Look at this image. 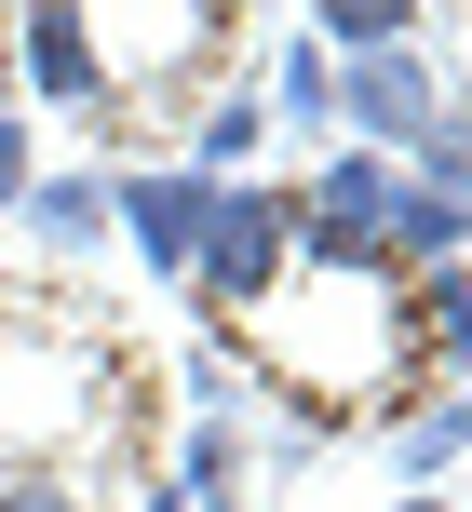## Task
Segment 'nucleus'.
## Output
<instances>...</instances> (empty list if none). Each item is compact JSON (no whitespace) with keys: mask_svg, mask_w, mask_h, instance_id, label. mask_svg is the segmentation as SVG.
I'll return each instance as SVG.
<instances>
[{"mask_svg":"<svg viewBox=\"0 0 472 512\" xmlns=\"http://www.w3.org/2000/svg\"><path fill=\"white\" fill-rule=\"evenodd\" d=\"M270 391H297V418H392L419 378V297L365 256H297V283L243 324Z\"/></svg>","mask_w":472,"mask_h":512,"instance_id":"obj_1","label":"nucleus"},{"mask_svg":"<svg viewBox=\"0 0 472 512\" xmlns=\"http://www.w3.org/2000/svg\"><path fill=\"white\" fill-rule=\"evenodd\" d=\"M297 256H311V243H297V189L243 176V189H216V230H203V270H189V283H203L216 324H257V310L297 283Z\"/></svg>","mask_w":472,"mask_h":512,"instance_id":"obj_2","label":"nucleus"},{"mask_svg":"<svg viewBox=\"0 0 472 512\" xmlns=\"http://www.w3.org/2000/svg\"><path fill=\"white\" fill-rule=\"evenodd\" d=\"M108 230L135 243V270H203V230H216V189L189 176V162H122L108 176Z\"/></svg>","mask_w":472,"mask_h":512,"instance_id":"obj_3","label":"nucleus"},{"mask_svg":"<svg viewBox=\"0 0 472 512\" xmlns=\"http://www.w3.org/2000/svg\"><path fill=\"white\" fill-rule=\"evenodd\" d=\"M324 68H338V54H324ZM432 122H446V95H432L419 41H405V54H351V68H338V149H378V162H405Z\"/></svg>","mask_w":472,"mask_h":512,"instance_id":"obj_4","label":"nucleus"},{"mask_svg":"<svg viewBox=\"0 0 472 512\" xmlns=\"http://www.w3.org/2000/svg\"><path fill=\"white\" fill-rule=\"evenodd\" d=\"M14 95L108 122V54H95V14H81V0H27L14 14Z\"/></svg>","mask_w":472,"mask_h":512,"instance_id":"obj_5","label":"nucleus"},{"mask_svg":"<svg viewBox=\"0 0 472 512\" xmlns=\"http://www.w3.org/2000/svg\"><path fill=\"white\" fill-rule=\"evenodd\" d=\"M392 189H405V162H378V149H324L311 189H297V243H311V256H365L378 216H392Z\"/></svg>","mask_w":472,"mask_h":512,"instance_id":"obj_6","label":"nucleus"},{"mask_svg":"<svg viewBox=\"0 0 472 512\" xmlns=\"http://www.w3.org/2000/svg\"><path fill=\"white\" fill-rule=\"evenodd\" d=\"M68 405H95V378H68V364H41V351L14 337V351H0V445H27V459L54 472V432H68ZM27 459H14V472H27ZM68 472H81V459H68Z\"/></svg>","mask_w":472,"mask_h":512,"instance_id":"obj_7","label":"nucleus"},{"mask_svg":"<svg viewBox=\"0 0 472 512\" xmlns=\"http://www.w3.org/2000/svg\"><path fill=\"white\" fill-rule=\"evenodd\" d=\"M257 135H270V95H257V81H216V95L189 108V176H203V189H243Z\"/></svg>","mask_w":472,"mask_h":512,"instance_id":"obj_8","label":"nucleus"},{"mask_svg":"<svg viewBox=\"0 0 472 512\" xmlns=\"http://www.w3.org/2000/svg\"><path fill=\"white\" fill-rule=\"evenodd\" d=\"M297 27H311V41H324V54L351 68V54H405V41H419L432 14H419V0H311Z\"/></svg>","mask_w":472,"mask_h":512,"instance_id":"obj_9","label":"nucleus"},{"mask_svg":"<svg viewBox=\"0 0 472 512\" xmlns=\"http://www.w3.org/2000/svg\"><path fill=\"white\" fill-rule=\"evenodd\" d=\"M176 499H189V512H243V418H189Z\"/></svg>","mask_w":472,"mask_h":512,"instance_id":"obj_10","label":"nucleus"},{"mask_svg":"<svg viewBox=\"0 0 472 512\" xmlns=\"http://www.w3.org/2000/svg\"><path fill=\"white\" fill-rule=\"evenodd\" d=\"M257 95L284 108L297 135H338V68H324V41H311V27H297V41L270 54V81H257Z\"/></svg>","mask_w":472,"mask_h":512,"instance_id":"obj_11","label":"nucleus"},{"mask_svg":"<svg viewBox=\"0 0 472 512\" xmlns=\"http://www.w3.org/2000/svg\"><path fill=\"white\" fill-rule=\"evenodd\" d=\"M14 216H27V230H41L54 256H81V243H108V176H41Z\"/></svg>","mask_w":472,"mask_h":512,"instance_id":"obj_12","label":"nucleus"},{"mask_svg":"<svg viewBox=\"0 0 472 512\" xmlns=\"http://www.w3.org/2000/svg\"><path fill=\"white\" fill-rule=\"evenodd\" d=\"M392 445H405L392 472H419V499H432V472H459V459H472V391H446V405H419V418H405Z\"/></svg>","mask_w":472,"mask_h":512,"instance_id":"obj_13","label":"nucleus"},{"mask_svg":"<svg viewBox=\"0 0 472 512\" xmlns=\"http://www.w3.org/2000/svg\"><path fill=\"white\" fill-rule=\"evenodd\" d=\"M405 176H419V189H446V203L472 216V108H446V122H432L419 149H405Z\"/></svg>","mask_w":472,"mask_h":512,"instance_id":"obj_14","label":"nucleus"},{"mask_svg":"<svg viewBox=\"0 0 472 512\" xmlns=\"http://www.w3.org/2000/svg\"><path fill=\"white\" fill-rule=\"evenodd\" d=\"M0 512H81V472L54 459V472H0Z\"/></svg>","mask_w":472,"mask_h":512,"instance_id":"obj_15","label":"nucleus"},{"mask_svg":"<svg viewBox=\"0 0 472 512\" xmlns=\"http://www.w3.org/2000/svg\"><path fill=\"white\" fill-rule=\"evenodd\" d=\"M27 189H41V162H27V122H0V216H14Z\"/></svg>","mask_w":472,"mask_h":512,"instance_id":"obj_16","label":"nucleus"},{"mask_svg":"<svg viewBox=\"0 0 472 512\" xmlns=\"http://www.w3.org/2000/svg\"><path fill=\"white\" fill-rule=\"evenodd\" d=\"M0 122H14V14H0Z\"/></svg>","mask_w":472,"mask_h":512,"instance_id":"obj_17","label":"nucleus"},{"mask_svg":"<svg viewBox=\"0 0 472 512\" xmlns=\"http://www.w3.org/2000/svg\"><path fill=\"white\" fill-rule=\"evenodd\" d=\"M392 512H446V499H392Z\"/></svg>","mask_w":472,"mask_h":512,"instance_id":"obj_18","label":"nucleus"}]
</instances>
